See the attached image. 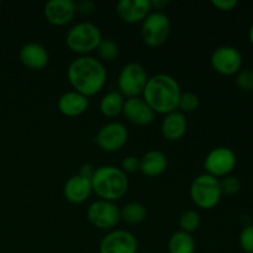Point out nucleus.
I'll return each instance as SVG.
<instances>
[{
    "label": "nucleus",
    "mask_w": 253,
    "mask_h": 253,
    "mask_svg": "<svg viewBox=\"0 0 253 253\" xmlns=\"http://www.w3.org/2000/svg\"><path fill=\"white\" fill-rule=\"evenodd\" d=\"M123 113L125 118L132 124L147 126L155 119V113L142 98H128L124 104Z\"/></svg>",
    "instance_id": "15"
},
{
    "label": "nucleus",
    "mask_w": 253,
    "mask_h": 253,
    "mask_svg": "<svg viewBox=\"0 0 253 253\" xmlns=\"http://www.w3.org/2000/svg\"><path fill=\"white\" fill-rule=\"evenodd\" d=\"M236 83L242 90H253V69H241L237 72Z\"/></svg>",
    "instance_id": "28"
},
{
    "label": "nucleus",
    "mask_w": 253,
    "mask_h": 253,
    "mask_svg": "<svg viewBox=\"0 0 253 253\" xmlns=\"http://www.w3.org/2000/svg\"><path fill=\"white\" fill-rule=\"evenodd\" d=\"M167 156L158 150L148 151L140 158V170L147 177L161 175L167 168Z\"/></svg>",
    "instance_id": "20"
},
{
    "label": "nucleus",
    "mask_w": 253,
    "mask_h": 253,
    "mask_svg": "<svg viewBox=\"0 0 253 253\" xmlns=\"http://www.w3.org/2000/svg\"><path fill=\"white\" fill-rule=\"evenodd\" d=\"M96 52H98V56L100 57L103 61L111 62L119 56L120 49H119L118 43H116L115 41L109 39H103L100 41V43H99V46L96 47Z\"/></svg>",
    "instance_id": "24"
},
{
    "label": "nucleus",
    "mask_w": 253,
    "mask_h": 253,
    "mask_svg": "<svg viewBox=\"0 0 253 253\" xmlns=\"http://www.w3.org/2000/svg\"><path fill=\"white\" fill-rule=\"evenodd\" d=\"M67 77L74 90L89 98L103 89L108 74L99 59L81 56L71 62L67 69Z\"/></svg>",
    "instance_id": "1"
},
{
    "label": "nucleus",
    "mask_w": 253,
    "mask_h": 253,
    "mask_svg": "<svg viewBox=\"0 0 253 253\" xmlns=\"http://www.w3.org/2000/svg\"><path fill=\"white\" fill-rule=\"evenodd\" d=\"M220 179L204 173L195 178L190 185V198L200 209H212L221 200Z\"/></svg>",
    "instance_id": "4"
},
{
    "label": "nucleus",
    "mask_w": 253,
    "mask_h": 253,
    "mask_svg": "<svg viewBox=\"0 0 253 253\" xmlns=\"http://www.w3.org/2000/svg\"><path fill=\"white\" fill-rule=\"evenodd\" d=\"M148 76L146 69L143 68L142 64L136 63V62H130L125 64L121 69L118 78L119 93L124 98H137L142 95L145 86L147 84Z\"/></svg>",
    "instance_id": "6"
},
{
    "label": "nucleus",
    "mask_w": 253,
    "mask_h": 253,
    "mask_svg": "<svg viewBox=\"0 0 253 253\" xmlns=\"http://www.w3.org/2000/svg\"><path fill=\"white\" fill-rule=\"evenodd\" d=\"M20 61L27 68L32 71H40L48 64L49 56L43 46L30 42V43L24 44L20 49Z\"/></svg>",
    "instance_id": "17"
},
{
    "label": "nucleus",
    "mask_w": 253,
    "mask_h": 253,
    "mask_svg": "<svg viewBox=\"0 0 253 253\" xmlns=\"http://www.w3.org/2000/svg\"><path fill=\"white\" fill-rule=\"evenodd\" d=\"M125 98L119 91H109L100 100V111L108 118H115L123 113Z\"/></svg>",
    "instance_id": "21"
},
{
    "label": "nucleus",
    "mask_w": 253,
    "mask_h": 253,
    "mask_svg": "<svg viewBox=\"0 0 253 253\" xmlns=\"http://www.w3.org/2000/svg\"><path fill=\"white\" fill-rule=\"evenodd\" d=\"M151 9V0H120L116 5L119 17L127 24L143 21Z\"/></svg>",
    "instance_id": "14"
},
{
    "label": "nucleus",
    "mask_w": 253,
    "mask_h": 253,
    "mask_svg": "<svg viewBox=\"0 0 253 253\" xmlns=\"http://www.w3.org/2000/svg\"><path fill=\"white\" fill-rule=\"evenodd\" d=\"M0 6H1V1H0Z\"/></svg>",
    "instance_id": "37"
},
{
    "label": "nucleus",
    "mask_w": 253,
    "mask_h": 253,
    "mask_svg": "<svg viewBox=\"0 0 253 253\" xmlns=\"http://www.w3.org/2000/svg\"><path fill=\"white\" fill-rule=\"evenodd\" d=\"M137 240L126 230H115L104 236L99 251L100 253H137Z\"/></svg>",
    "instance_id": "12"
},
{
    "label": "nucleus",
    "mask_w": 253,
    "mask_h": 253,
    "mask_svg": "<svg viewBox=\"0 0 253 253\" xmlns=\"http://www.w3.org/2000/svg\"><path fill=\"white\" fill-rule=\"evenodd\" d=\"M200 225V216L195 210H187L180 215L179 226L180 231H184L187 234L194 232L198 230Z\"/></svg>",
    "instance_id": "25"
},
{
    "label": "nucleus",
    "mask_w": 253,
    "mask_h": 253,
    "mask_svg": "<svg viewBox=\"0 0 253 253\" xmlns=\"http://www.w3.org/2000/svg\"><path fill=\"white\" fill-rule=\"evenodd\" d=\"M121 169L127 173H135L140 170V158L135 156H127L121 162Z\"/></svg>",
    "instance_id": "31"
},
{
    "label": "nucleus",
    "mask_w": 253,
    "mask_h": 253,
    "mask_svg": "<svg viewBox=\"0 0 253 253\" xmlns=\"http://www.w3.org/2000/svg\"><path fill=\"white\" fill-rule=\"evenodd\" d=\"M91 192L93 189L90 179L81 174L72 175L63 187L64 198L72 204H81L85 202Z\"/></svg>",
    "instance_id": "16"
},
{
    "label": "nucleus",
    "mask_w": 253,
    "mask_h": 253,
    "mask_svg": "<svg viewBox=\"0 0 253 253\" xmlns=\"http://www.w3.org/2000/svg\"><path fill=\"white\" fill-rule=\"evenodd\" d=\"M77 12L84 15V16H90L96 11V4L93 0H81L76 2Z\"/></svg>",
    "instance_id": "30"
},
{
    "label": "nucleus",
    "mask_w": 253,
    "mask_h": 253,
    "mask_svg": "<svg viewBox=\"0 0 253 253\" xmlns=\"http://www.w3.org/2000/svg\"><path fill=\"white\" fill-rule=\"evenodd\" d=\"M43 14L49 24L63 26L76 16V2L73 0H49L44 5Z\"/></svg>",
    "instance_id": "13"
},
{
    "label": "nucleus",
    "mask_w": 253,
    "mask_h": 253,
    "mask_svg": "<svg viewBox=\"0 0 253 253\" xmlns=\"http://www.w3.org/2000/svg\"><path fill=\"white\" fill-rule=\"evenodd\" d=\"M211 4L219 10H224V11H230L234 9L237 5L236 0H212Z\"/></svg>",
    "instance_id": "32"
},
{
    "label": "nucleus",
    "mask_w": 253,
    "mask_h": 253,
    "mask_svg": "<svg viewBox=\"0 0 253 253\" xmlns=\"http://www.w3.org/2000/svg\"><path fill=\"white\" fill-rule=\"evenodd\" d=\"M168 251L169 253H194V239L184 231L174 232L168 241Z\"/></svg>",
    "instance_id": "22"
},
{
    "label": "nucleus",
    "mask_w": 253,
    "mask_h": 253,
    "mask_svg": "<svg viewBox=\"0 0 253 253\" xmlns=\"http://www.w3.org/2000/svg\"><path fill=\"white\" fill-rule=\"evenodd\" d=\"M94 172H95V169H94L93 166H91V165H84V166H82L81 172H79L78 174H81V175H83V177L91 179V177H93Z\"/></svg>",
    "instance_id": "33"
},
{
    "label": "nucleus",
    "mask_w": 253,
    "mask_h": 253,
    "mask_svg": "<svg viewBox=\"0 0 253 253\" xmlns=\"http://www.w3.org/2000/svg\"><path fill=\"white\" fill-rule=\"evenodd\" d=\"M89 108V98L76 90L66 91L58 99V109L63 115L74 118L85 113Z\"/></svg>",
    "instance_id": "18"
},
{
    "label": "nucleus",
    "mask_w": 253,
    "mask_h": 253,
    "mask_svg": "<svg viewBox=\"0 0 253 253\" xmlns=\"http://www.w3.org/2000/svg\"><path fill=\"white\" fill-rule=\"evenodd\" d=\"M138 253V252H137ZM140 253H150V252H140Z\"/></svg>",
    "instance_id": "36"
},
{
    "label": "nucleus",
    "mask_w": 253,
    "mask_h": 253,
    "mask_svg": "<svg viewBox=\"0 0 253 253\" xmlns=\"http://www.w3.org/2000/svg\"><path fill=\"white\" fill-rule=\"evenodd\" d=\"M170 31V21L163 12L153 11L142 21L141 36L148 47H158L167 41Z\"/></svg>",
    "instance_id": "7"
},
{
    "label": "nucleus",
    "mask_w": 253,
    "mask_h": 253,
    "mask_svg": "<svg viewBox=\"0 0 253 253\" xmlns=\"http://www.w3.org/2000/svg\"><path fill=\"white\" fill-rule=\"evenodd\" d=\"M210 63L217 73L231 76L241 69L242 56L235 47L221 46L212 52Z\"/></svg>",
    "instance_id": "11"
},
{
    "label": "nucleus",
    "mask_w": 253,
    "mask_h": 253,
    "mask_svg": "<svg viewBox=\"0 0 253 253\" xmlns=\"http://www.w3.org/2000/svg\"><path fill=\"white\" fill-rule=\"evenodd\" d=\"M250 41H251L253 44V24H252L251 29H250Z\"/></svg>",
    "instance_id": "35"
},
{
    "label": "nucleus",
    "mask_w": 253,
    "mask_h": 253,
    "mask_svg": "<svg viewBox=\"0 0 253 253\" xmlns=\"http://www.w3.org/2000/svg\"><path fill=\"white\" fill-rule=\"evenodd\" d=\"M101 40L103 37L99 27L88 21L74 25L66 36L68 48L79 54H86L96 49Z\"/></svg>",
    "instance_id": "5"
},
{
    "label": "nucleus",
    "mask_w": 253,
    "mask_h": 253,
    "mask_svg": "<svg viewBox=\"0 0 253 253\" xmlns=\"http://www.w3.org/2000/svg\"><path fill=\"white\" fill-rule=\"evenodd\" d=\"M240 245L246 253H253V225L245 227L240 234Z\"/></svg>",
    "instance_id": "29"
},
{
    "label": "nucleus",
    "mask_w": 253,
    "mask_h": 253,
    "mask_svg": "<svg viewBox=\"0 0 253 253\" xmlns=\"http://www.w3.org/2000/svg\"><path fill=\"white\" fill-rule=\"evenodd\" d=\"M178 108L182 109L184 113H193V111L199 108V96L193 93V91L182 93L180 94Z\"/></svg>",
    "instance_id": "26"
},
{
    "label": "nucleus",
    "mask_w": 253,
    "mask_h": 253,
    "mask_svg": "<svg viewBox=\"0 0 253 253\" xmlns=\"http://www.w3.org/2000/svg\"><path fill=\"white\" fill-rule=\"evenodd\" d=\"M86 216L96 229L110 230L120 221V209L114 203L99 199L89 205Z\"/></svg>",
    "instance_id": "8"
},
{
    "label": "nucleus",
    "mask_w": 253,
    "mask_h": 253,
    "mask_svg": "<svg viewBox=\"0 0 253 253\" xmlns=\"http://www.w3.org/2000/svg\"><path fill=\"white\" fill-rule=\"evenodd\" d=\"M91 189L100 200L114 203L126 194L128 180L121 168L114 166H103L96 168L90 179Z\"/></svg>",
    "instance_id": "3"
},
{
    "label": "nucleus",
    "mask_w": 253,
    "mask_h": 253,
    "mask_svg": "<svg viewBox=\"0 0 253 253\" xmlns=\"http://www.w3.org/2000/svg\"><path fill=\"white\" fill-rule=\"evenodd\" d=\"M236 166V155L229 147H216L208 153L204 168L208 174L215 178L226 177Z\"/></svg>",
    "instance_id": "9"
},
{
    "label": "nucleus",
    "mask_w": 253,
    "mask_h": 253,
    "mask_svg": "<svg viewBox=\"0 0 253 253\" xmlns=\"http://www.w3.org/2000/svg\"><path fill=\"white\" fill-rule=\"evenodd\" d=\"M128 138V131L121 123H109L96 133L95 142L105 152H115L124 147Z\"/></svg>",
    "instance_id": "10"
},
{
    "label": "nucleus",
    "mask_w": 253,
    "mask_h": 253,
    "mask_svg": "<svg viewBox=\"0 0 253 253\" xmlns=\"http://www.w3.org/2000/svg\"><path fill=\"white\" fill-rule=\"evenodd\" d=\"M180 86L175 78L169 74H156L148 78L142 96L153 113L167 114L178 109Z\"/></svg>",
    "instance_id": "2"
},
{
    "label": "nucleus",
    "mask_w": 253,
    "mask_h": 253,
    "mask_svg": "<svg viewBox=\"0 0 253 253\" xmlns=\"http://www.w3.org/2000/svg\"><path fill=\"white\" fill-rule=\"evenodd\" d=\"M188 123L185 115L180 111L175 110L166 115V118L162 121L161 131L167 140L178 141L185 135Z\"/></svg>",
    "instance_id": "19"
},
{
    "label": "nucleus",
    "mask_w": 253,
    "mask_h": 253,
    "mask_svg": "<svg viewBox=\"0 0 253 253\" xmlns=\"http://www.w3.org/2000/svg\"><path fill=\"white\" fill-rule=\"evenodd\" d=\"M220 187H221L222 194L234 195L241 188V182L239 180V178L234 177V175H226L220 180Z\"/></svg>",
    "instance_id": "27"
},
{
    "label": "nucleus",
    "mask_w": 253,
    "mask_h": 253,
    "mask_svg": "<svg viewBox=\"0 0 253 253\" xmlns=\"http://www.w3.org/2000/svg\"><path fill=\"white\" fill-rule=\"evenodd\" d=\"M168 5L167 0H152L151 1V7H155L156 11L162 12V9H165Z\"/></svg>",
    "instance_id": "34"
},
{
    "label": "nucleus",
    "mask_w": 253,
    "mask_h": 253,
    "mask_svg": "<svg viewBox=\"0 0 253 253\" xmlns=\"http://www.w3.org/2000/svg\"><path fill=\"white\" fill-rule=\"evenodd\" d=\"M146 216H147V209L141 203H127L120 209V220L130 225L140 224L146 219Z\"/></svg>",
    "instance_id": "23"
}]
</instances>
